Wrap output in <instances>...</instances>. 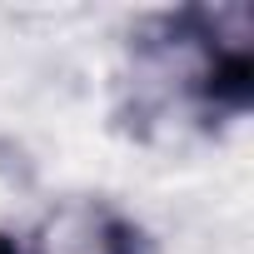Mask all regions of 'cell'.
<instances>
[{
    "label": "cell",
    "instance_id": "1",
    "mask_svg": "<svg viewBox=\"0 0 254 254\" xmlns=\"http://www.w3.org/2000/svg\"><path fill=\"white\" fill-rule=\"evenodd\" d=\"M135 115L239 120L254 105V10L185 5L130 35Z\"/></svg>",
    "mask_w": 254,
    "mask_h": 254
},
{
    "label": "cell",
    "instance_id": "3",
    "mask_svg": "<svg viewBox=\"0 0 254 254\" xmlns=\"http://www.w3.org/2000/svg\"><path fill=\"white\" fill-rule=\"evenodd\" d=\"M0 254H20V244H15V239H5V234H0Z\"/></svg>",
    "mask_w": 254,
    "mask_h": 254
},
{
    "label": "cell",
    "instance_id": "2",
    "mask_svg": "<svg viewBox=\"0 0 254 254\" xmlns=\"http://www.w3.org/2000/svg\"><path fill=\"white\" fill-rule=\"evenodd\" d=\"M25 254H150V239L110 199H65L35 219Z\"/></svg>",
    "mask_w": 254,
    "mask_h": 254
}]
</instances>
